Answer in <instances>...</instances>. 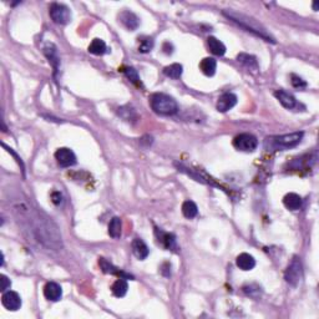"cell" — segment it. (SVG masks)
I'll list each match as a JSON object with an SVG mask.
<instances>
[{
    "label": "cell",
    "instance_id": "6da1fadb",
    "mask_svg": "<svg viewBox=\"0 0 319 319\" xmlns=\"http://www.w3.org/2000/svg\"><path fill=\"white\" fill-rule=\"evenodd\" d=\"M16 212L19 213V218H25L26 229L35 241L55 251L63 247L58 227L52 223L51 218L47 217L43 212L32 208L28 205H23L20 208H16Z\"/></svg>",
    "mask_w": 319,
    "mask_h": 319
},
{
    "label": "cell",
    "instance_id": "7a4b0ae2",
    "mask_svg": "<svg viewBox=\"0 0 319 319\" xmlns=\"http://www.w3.org/2000/svg\"><path fill=\"white\" fill-rule=\"evenodd\" d=\"M222 14L226 17H228L229 20L233 21L235 24H237L238 26H241L242 29L247 30V32H252V34L257 35L259 38L264 39L266 41H271V43H274V39L271 36L270 32H267V29L262 25L259 21H257L253 17L248 16L246 14H242V13L235 12V10H223Z\"/></svg>",
    "mask_w": 319,
    "mask_h": 319
},
{
    "label": "cell",
    "instance_id": "3957f363",
    "mask_svg": "<svg viewBox=\"0 0 319 319\" xmlns=\"http://www.w3.org/2000/svg\"><path fill=\"white\" fill-rule=\"evenodd\" d=\"M150 106L152 110L162 116H172L178 111V105L176 100L170 95L162 93L154 94L150 99Z\"/></svg>",
    "mask_w": 319,
    "mask_h": 319
},
{
    "label": "cell",
    "instance_id": "277c9868",
    "mask_svg": "<svg viewBox=\"0 0 319 319\" xmlns=\"http://www.w3.org/2000/svg\"><path fill=\"white\" fill-rule=\"evenodd\" d=\"M49 14L51 20L59 25H65L71 20V12L64 4L52 3L49 9Z\"/></svg>",
    "mask_w": 319,
    "mask_h": 319
},
{
    "label": "cell",
    "instance_id": "5b68a950",
    "mask_svg": "<svg viewBox=\"0 0 319 319\" xmlns=\"http://www.w3.org/2000/svg\"><path fill=\"white\" fill-rule=\"evenodd\" d=\"M302 262L298 257H293V259L288 264L287 270L285 272V279L288 285L296 287L302 278Z\"/></svg>",
    "mask_w": 319,
    "mask_h": 319
},
{
    "label": "cell",
    "instance_id": "8992f818",
    "mask_svg": "<svg viewBox=\"0 0 319 319\" xmlns=\"http://www.w3.org/2000/svg\"><path fill=\"white\" fill-rule=\"evenodd\" d=\"M233 146L238 151L253 152L258 146V140L252 134H241L235 137Z\"/></svg>",
    "mask_w": 319,
    "mask_h": 319
},
{
    "label": "cell",
    "instance_id": "52a82bcc",
    "mask_svg": "<svg viewBox=\"0 0 319 319\" xmlns=\"http://www.w3.org/2000/svg\"><path fill=\"white\" fill-rule=\"evenodd\" d=\"M303 132H292V134L282 135V136L273 137V145L277 148H292L301 144L303 139Z\"/></svg>",
    "mask_w": 319,
    "mask_h": 319
},
{
    "label": "cell",
    "instance_id": "ba28073f",
    "mask_svg": "<svg viewBox=\"0 0 319 319\" xmlns=\"http://www.w3.org/2000/svg\"><path fill=\"white\" fill-rule=\"evenodd\" d=\"M55 159L61 167H71L78 162L73 150H70L67 147L59 148L58 151L55 152Z\"/></svg>",
    "mask_w": 319,
    "mask_h": 319
},
{
    "label": "cell",
    "instance_id": "9c48e42d",
    "mask_svg": "<svg viewBox=\"0 0 319 319\" xmlns=\"http://www.w3.org/2000/svg\"><path fill=\"white\" fill-rule=\"evenodd\" d=\"M1 303L8 311L15 312L20 309L21 298L14 290H8V292H4L3 297H1Z\"/></svg>",
    "mask_w": 319,
    "mask_h": 319
},
{
    "label": "cell",
    "instance_id": "30bf717a",
    "mask_svg": "<svg viewBox=\"0 0 319 319\" xmlns=\"http://www.w3.org/2000/svg\"><path fill=\"white\" fill-rule=\"evenodd\" d=\"M155 233H156L157 241L161 246L167 251H174L177 248L176 244V236L172 235V233H168L162 231V229L156 228L155 229Z\"/></svg>",
    "mask_w": 319,
    "mask_h": 319
},
{
    "label": "cell",
    "instance_id": "8fae6325",
    "mask_svg": "<svg viewBox=\"0 0 319 319\" xmlns=\"http://www.w3.org/2000/svg\"><path fill=\"white\" fill-rule=\"evenodd\" d=\"M237 96L232 93H226L218 97L217 100V110L220 112H227L231 109H233L237 104Z\"/></svg>",
    "mask_w": 319,
    "mask_h": 319
},
{
    "label": "cell",
    "instance_id": "7c38bea8",
    "mask_svg": "<svg viewBox=\"0 0 319 319\" xmlns=\"http://www.w3.org/2000/svg\"><path fill=\"white\" fill-rule=\"evenodd\" d=\"M120 21L122 23V25L125 26L126 29L134 32L140 26V19L135 13L130 12V10H124V12L120 13L119 15Z\"/></svg>",
    "mask_w": 319,
    "mask_h": 319
},
{
    "label": "cell",
    "instance_id": "4fadbf2b",
    "mask_svg": "<svg viewBox=\"0 0 319 319\" xmlns=\"http://www.w3.org/2000/svg\"><path fill=\"white\" fill-rule=\"evenodd\" d=\"M99 264H100V268H101L102 272H104V273H108V274H115V276H119L120 278L134 279V277L131 276V274L124 272V271H120L119 268L115 267L112 263H110L108 259L102 258V257H100V258H99Z\"/></svg>",
    "mask_w": 319,
    "mask_h": 319
},
{
    "label": "cell",
    "instance_id": "5bb4252c",
    "mask_svg": "<svg viewBox=\"0 0 319 319\" xmlns=\"http://www.w3.org/2000/svg\"><path fill=\"white\" fill-rule=\"evenodd\" d=\"M43 51L47 56V59L49 60V63L51 64L52 69H54V73H56L59 69V65H60V58L58 55V49L52 43H47L45 47L43 48Z\"/></svg>",
    "mask_w": 319,
    "mask_h": 319
},
{
    "label": "cell",
    "instance_id": "9a60e30c",
    "mask_svg": "<svg viewBox=\"0 0 319 319\" xmlns=\"http://www.w3.org/2000/svg\"><path fill=\"white\" fill-rule=\"evenodd\" d=\"M44 296H45L48 301L58 302V301L61 299V296H63V289L55 282H49L44 287Z\"/></svg>",
    "mask_w": 319,
    "mask_h": 319
},
{
    "label": "cell",
    "instance_id": "2e32d148",
    "mask_svg": "<svg viewBox=\"0 0 319 319\" xmlns=\"http://www.w3.org/2000/svg\"><path fill=\"white\" fill-rule=\"evenodd\" d=\"M131 248H132V252H134L135 257L139 258L140 261H144L150 255V250H148L147 244L141 239V238H135L132 243H131Z\"/></svg>",
    "mask_w": 319,
    "mask_h": 319
},
{
    "label": "cell",
    "instance_id": "e0dca14e",
    "mask_svg": "<svg viewBox=\"0 0 319 319\" xmlns=\"http://www.w3.org/2000/svg\"><path fill=\"white\" fill-rule=\"evenodd\" d=\"M274 96H276V99L281 102V105L283 108L288 109V110H292L297 106V100L292 94L287 93L285 90H277L274 91Z\"/></svg>",
    "mask_w": 319,
    "mask_h": 319
},
{
    "label": "cell",
    "instance_id": "ac0fdd59",
    "mask_svg": "<svg viewBox=\"0 0 319 319\" xmlns=\"http://www.w3.org/2000/svg\"><path fill=\"white\" fill-rule=\"evenodd\" d=\"M237 267L242 271H251L255 267V259L250 253H241L236 259Z\"/></svg>",
    "mask_w": 319,
    "mask_h": 319
},
{
    "label": "cell",
    "instance_id": "d6986e66",
    "mask_svg": "<svg viewBox=\"0 0 319 319\" xmlns=\"http://www.w3.org/2000/svg\"><path fill=\"white\" fill-rule=\"evenodd\" d=\"M237 61L239 63V64L243 65L244 67H247L248 70H253V71L258 70V67H259L257 58L253 55H250V54H244V52L238 54Z\"/></svg>",
    "mask_w": 319,
    "mask_h": 319
},
{
    "label": "cell",
    "instance_id": "ffe728a7",
    "mask_svg": "<svg viewBox=\"0 0 319 319\" xmlns=\"http://www.w3.org/2000/svg\"><path fill=\"white\" fill-rule=\"evenodd\" d=\"M283 203H285V206L287 207L288 209H290V211H297V209L302 207V197H301L299 194L290 192V193H287L285 196Z\"/></svg>",
    "mask_w": 319,
    "mask_h": 319
},
{
    "label": "cell",
    "instance_id": "44dd1931",
    "mask_svg": "<svg viewBox=\"0 0 319 319\" xmlns=\"http://www.w3.org/2000/svg\"><path fill=\"white\" fill-rule=\"evenodd\" d=\"M207 45H208L209 51H211L213 55L222 56L226 54V47H224V44L218 40L217 38H215V36H209V38L207 39Z\"/></svg>",
    "mask_w": 319,
    "mask_h": 319
},
{
    "label": "cell",
    "instance_id": "7402d4cb",
    "mask_svg": "<svg viewBox=\"0 0 319 319\" xmlns=\"http://www.w3.org/2000/svg\"><path fill=\"white\" fill-rule=\"evenodd\" d=\"M200 69L206 76H213L217 69V63L213 58H205L200 63Z\"/></svg>",
    "mask_w": 319,
    "mask_h": 319
},
{
    "label": "cell",
    "instance_id": "603a6c76",
    "mask_svg": "<svg viewBox=\"0 0 319 319\" xmlns=\"http://www.w3.org/2000/svg\"><path fill=\"white\" fill-rule=\"evenodd\" d=\"M128 285L125 278L117 279V281L112 285V287H111L112 294L115 297H117V298H122V297H125L126 293H128Z\"/></svg>",
    "mask_w": 319,
    "mask_h": 319
},
{
    "label": "cell",
    "instance_id": "cb8c5ba5",
    "mask_svg": "<svg viewBox=\"0 0 319 319\" xmlns=\"http://www.w3.org/2000/svg\"><path fill=\"white\" fill-rule=\"evenodd\" d=\"M106 50H108L106 44L101 39H94L90 45H89V52L93 54V55H104Z\"/></svg>",
    "mask_w": 319,
    "mask_h": 319
},
{
    "label": "cell",
    "instance_id": "d4e9b609",
    "mask_svg": "<svg viewBox=\"0 0 319 319\" xmlns=\"http://www.w3.org/2000/svg\"><path fill=\"white\" fill-rule=\"evenodd\" d=\"M122 231V221L119 217H113L109 224V235L112 238H119Z\"/></svg>",
    "mask_w": 319,
    "mask_h": 319
},
{
    "label": "cell",
    "instance_id": "484cf974",
    "mask_svg": "<svg viewBox=\"0 0 319 319\" xmlns=\"http://www.w3.org/2000/svg\"><path fill=\"white\" fill-rule=\"evenodd\" d=\"M182 213L186 218H194L198 213L197 205L193 202V201H185L182 205Z\"/></svg>",
    "mask_w": 319,
    "mask_h": 319
},
{
    "label": "cell",
    "instance_id": "4316f807",
    "mask_svg": "<svg viewBox=\"0 0 319 319\" xmlns=\"http://www.w3.org/2000/svg\"><path fill=\"white\" fill-rule=\"evenodd\" d=\"M182 73H183V67L181 64L168 65V66H166L165 69H163V74H165L167 78L175 79V80H176V79H180Z\"/></svg>",
    "mask_w": 319,
    "mask_h": 319
},
{
    "label": "cell",
    "instance_id": "83f0119b",
    "mask_svg": "<svg viewBox=\"0 0 319 319\" xmlns=\"http://www.w3.org/2000/svg\"><path fill=\"white\" fill-rule=\"evenodd\" d=\"M154 45V39L150 38V36H141V38H139V51L143 52V54L151 51Z\"/></svg>",
    "mask_w": 319,
    "mask_h": 319
},
{
    "label": "cell",
    "instance_id": "f1b7e54d",
    "mask_svg": "<svg viewBox=\"0 0 319 319\" xmlns=\"http://www.w3.org/2000/svg\"><path fill=\"white\" fill-rule=\"evenodd\" d=\"M122 71H124V74H125L126 78H128V80L132 82V84H135L136 86H141V80H140V76L134 67H124Z\"/></svg>",
    "mask_w": 319,
    "mask_h": 319
},
{
    "label": "cell",
    "instance_id": "f546056e",
    "mask_svg": "<svg viewBox=\"0 0 319 319\" xmlns=\"http://www.w3.org/2000/svg\"><path fill=\"white\" fill-rule=\"evenodd\" d=\"M290 82H292L293 87H296V89H304V87H307V82L302 78H299L297 75L290 76Z\"/></svg>",
    "mask_w": 319,
    "mask_h": 319
},
{
    "label": "cell",
    "instance_id": "4dcf8cb0",
    "mask_svg": "<svg viewBox=\"0 0 319 319\" xmlns=\"http://www.w3.org/2000/svg\"><path fill=\"white\" fill-rule=\"evenodd\" d=\"M0 282H1V292H6V289H8V288H10V286H12V282H10V279L8 278V277L6 276H4V274H1V276H0Z\"/></svg>",
    "mask_w": 319,
    "mask_h": 319
},
{
    "label": "cell",
    "instance_id": "1f68e13d",
    "mask_svg": "<svg viewBox=\"0 0 319 319\" xmlns=\"http://www.w3.org/2000/svg\"><path fill=\"white\" fill-rule=\"evenodd\" d=\"M51 201L54 202V205L59 206L61 202H63V194L58 191H54L51 193Z\"/></svg>",
    "mask_w": 319,
    "mask_h": 319
},
{
    "label": "cell",
    "instance_id": "d6a6232c",
    "mask_svg": "<svg viewBox=\"0 0 319 319\" xmlns=\"http://www.w3.org/2000/svg\"><path fill=\"white\" fill-rule=\"evenodd\" d=\"M313 9H314V10H316V12H317V10H318V3H314L313 4Z\"/></svg>",
    "mask_w": 319,
    "mask_h": 319
}]
</instances>
